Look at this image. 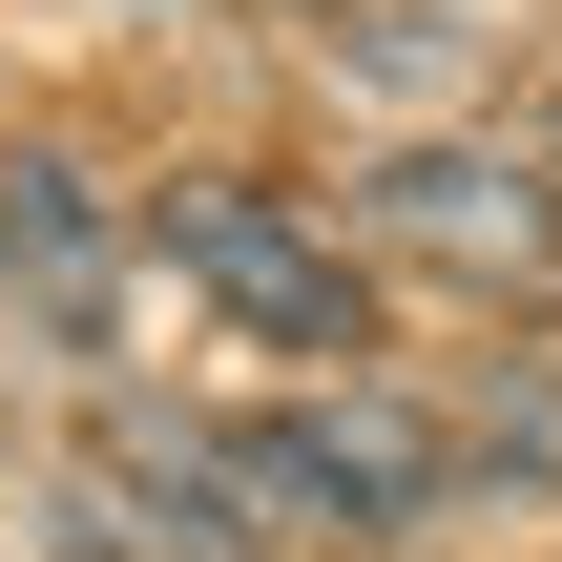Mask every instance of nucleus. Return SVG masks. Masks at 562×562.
Instances as JSON below:
<instances>
[{"label":"nucleus","instance_id":"f257e3e1","mask_svg":"<svg viewBox=\"0 0 562 562\" xmlns=\"http://www.w3.org/2000/svg\"><path fill=\"white\" fill-rule=\"evenodd\" d=\"M146 229H167V271H188L209 313H250L271 355H355V334H375V313H355V250H334L313 209H271L250 167H167Z\"/></svg>","mask_w":562,"mask_h":562},{"label":"nucleus","instance_id":"f03ea898","mask_svg":"<svg viewBox=\"0 0 562 562\" xmlns=\"http://www.w3.org/2000/svg\"><path fill=\"white\" fill-rule=\"evenodd\" d=\"M63 542L83 562H250V480H229V438H188V417H146V396H104L83 417V459H63Z\"/></svg>","mask_w":562,"mask_h":562},{"label":"nucleus","instance_id":"7ed1b4c3","mask_svg":"<svg viewBox=\"0 0 562 562\" xmlns=\"http://www.w3.org/2000/svg\"><path fill=\"white\" fill-rule=\"evenodd\" d=\"M229 480H250V521H313V542H396L417 501H438V417H396V396H292V417H250L229 438Z\"/></svg>","mask_w":562,"mask_h":562},{"label":"nucleus","instance_id":"20e7f679","mask_svg":"<svg viewBox=\"0 0 562 562\" xmlns=\"http://www.w3.org/2000/svg\"><path fill=\"white\" fill-rule=\"evenodd\" d=\"M375 229H396V250H459V271H542L562 250V209H542L521 146H417V167L375 188Z\"/></svg>","mask_w":562,"mask_h":562},{"label":"nucleus","instance_id":"39448f33","mask_svg":"<svg viewBox=\"0 0 562 562\" xmlns=\"http://www.w3.org/2000/svg\"><path fill=\"white\" fill-rule=\"evenodd\" d=\"M0 271H21L42 313H104V188H83L63 146H0Z\"/></svg>","mask_w":562,"mask_h":562}]
</instances>
